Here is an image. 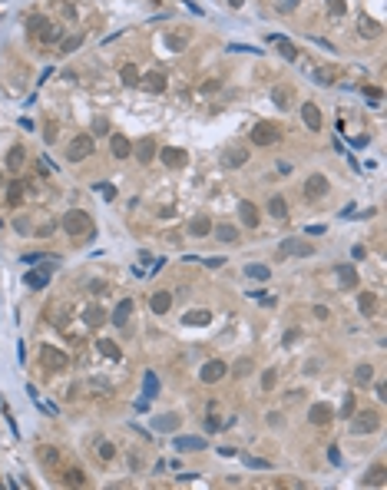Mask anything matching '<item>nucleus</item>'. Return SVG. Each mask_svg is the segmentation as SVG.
I'll return each mask as SVG.
<instances>
[{
	"mask_svg": "<svg viewBox=\"0 0 387 490\" xmlns=\"http://www.w3.org/2000/svg\"><path fill=\"white\" fill-rule=\"evenodd\" d=\"M229 53H262L258 47H245V43H229Z\"/></svg>",
	"mask_w": 387,
	"mask_h": 490,
	"instance_id": "obj_48",
	"label": "nucleus"
},
{
	"mask_svg": "<svg viewBox=\"0 0 387 490\" xmlns=\"http://www.w3.org/2000/svg\"><path fill=\"white\" fill-rule=\"evenodd\" d=\"M96 348H100V354H106L109 361H119V358H123V351H119V345H116L112 338H100V341H96Z\"/></svg>",
	"mask_w": 387,
	"mask_h": 490,
	"instance_id": "obj_28",
	"label": "nucleus"
},
{
	"mask_svg": "<svg viewBox=\"0 0 387 490\" xmlns=\"http://www.w3.org/2000/svg\"><path fill=\"white\" fill-rule=\"evenodd\" d=\"M311 252H314L311 242H305V239H285L278 245V255H301L305 258V255H311Z\"/></svg>",
	"mask_w": 387,
	"mask_h": 490,
	"instance_id": "obj_8",
	"label": "nucleus"
},
{
	"mask_svg": "<svg viewBox=\"0 0 387 490\" xmlns=\"http://www.w3.org/2000/svg\"><path fill=\"white\" fill-rule=\"evenodd\" d=\"M229 374V365H225L222 358H212V361H206V365L199 368V377L206 384H215V381H222V377Z\"/></svg>",
	"mask_w": 387,
	"mask_h": 490,
	"instance_id": "obj_6",
	"label": "nucleus"
},
{
	"mask_svg": "<svg viewBox=\"0 0 387 490\" xmlns=\"http://www.w3.org/2000/svg\"><path fill=\"white\" fill-rule=\"evenodd\" d=\"M371 377H374V368L371 365H357L354 368V384H371Z\"/></svg>",
	"mask_w": 387,
	"mask_h": 490,
	"instance_id": "obj_35",
	"label": "nucleus"
},
{
	"mask_svg": "<svg viewBox=\"0 0 387 490\" xmlns=\"http://www.w3.org/2000/svg\"><path fill=\"white\" fill-rule=\"evenodd\" d=\"M129 315H132V302H129V298H123V302L116 305V311H112V318H109V321H112V325H116V328H126V321H129Z\"/></svg>",
	"mask_w": 387,
	"mask_h": 490,
	"instance_id": "obj_22",
	"label": "nucleus"
},
{
	"mask_svg": "<svg viewBox=\"0 0 387 490\" xmlns=\"http://www.w3.org/2000/svg\"><path fill=\"white\" fill-rule=\"evenodd\" d=\"M24 285L27 288H47V285H50V269H33V272H27L24 275Z\"/></svg>",
	"mask_w": 387,
	"mask_h": 490,
	"instance_id": "obj_18",
	"label": "nucleus"
},
{
	"mask_svg": "<svg viewBox=\"0 0 387 490\" xmlns=\"http://www.w3.org/2000/svg\"><path fill=\"white\" fill-rule=\"evenodd\" d=\"M374 308H377V295H374V292H364V295H361V311L364 315H374Z\"/></svg>",
	"mask_w": 387,
	"mask_h": 490,
	"instance_id": "obj_41",
	"label": "nucleus"
},
{
	"mask_svg": "<svg viewBox=\"0 0 387 490\" xmlns=\"http://www.w3.org/2000/svg\"><path fill=\"white\" fill-rule=\"evenodd\" d=\"M275 384H278V371H275V368L262 371V391H271Z\"/></svg>",
	"mask_w": 387,
	"mask_h": 490,
	"instance_id": "obj_42",
	"label": "nucleus"
},
{
	"mask_svg": "<svg viewBox=\"0 0 387 490\" xmlns=\"http://www.w3.org/2000/svg\"><path fill=\"white\" fill-rule=\"evenodd\" d=\"M294 7H298V0H278V10H281V13L294 10Z\"/></svg>",
	"mask_w": 387,
	"mask_h": 490,
	"instance_id": "obj_54",
	"label": "nucleus"
},
{
	"mask_svg": "<svg viewBox=\"0 0 387 490\" xmlns=\"http://www.w3.org/2000/svg\"><path fill=\"white\" fill-rule=\"evenodd\" d=\"M301 120H305V126L311 132H318L321 126H325V120H321V109L314 106V103H301Z\"/></svg>",
	"mask_w": 387,
	"mask_h": 490,
	"instance_id": "obj_13",
	"label": "nucleus"
},
{
	"mask_svg": "<svg viewBox=\"0 0 387 490\" xmlns=\"http://www.w3.org/2000/svg\"><path fill=\"white\" fill-rule=\"evenodd\" d=\"M364 93H368V96H371V100H374V103L381 100V90H377V86H368V90H364Z\"/></svg>",
	"mask_w": 387,
	"mask_h": 490,
	"instance_id": "obj_60",
	"label": "nucleus"
},
{
	"mask_svg": "<svg viewBox=\"0 0 387 490\" xmlns=\"http://www.w3.org/2000/svg\"><path fill=\"white\" fill-rule=\"evenodd\" d=\"M328 315H331V311H328L325 305H314V318H318V321H328Z\"/></svg>",
	"mask_w": 387,
	"mask_h": 490,
	"instance_id": "obj_55",
	"label": "nucleus"
},
{
	"mask_svg": "<svg viewBox=\"0 0 387 490\" xmlns=\"http://www.w3.org/2000/svg\"><path fill=\"white\" fill-rule=\"evenodd\" d=\"M328 10H331L334 17H341V13L348 10V4H344V0H328Z\"/></svg>",
	"mask_w": 387,
	"mask_h": 490,
	"instance_id": "obj_49",
	"label": "nucleus"
},
{
	"mask_svg": "<svg viewBox=\"0 0 387 490\" xmlns=\"http://www.w3.org/2000/svg\"><path fill=\"white\" fill-rule=\"evenodd\" d=\"M109 152L116 159H129L132 156V143L123 136V132H112V136H109Z\"/></svg>",
	"mask_w": 387,
	"mask_h": 490,
	"instance_id": "obj_12",
	"label": "nucleus"
},
{
	"mask_svg": "<svg viewBox=\"0 0 387 490\" xmlns=\"http://www.w3.org/2000/svg\"><path fill=\"white\" fill-rule=\"evenodd\" d=\"M63 484H73V487H83V484H86V474H83L80 467H73V471H66V474H63Z\"/></svg>",
	"mask_w": 387,
	"mask_h": 490,
	"instance_id": "obj_34",
	"label": "nucleus"
},
{
	"mask_svg": "<svg viewBox=\"0 0 387 490\" xmlns=\"http://www.w3.org/2000/svg\"><path fill=\"white\" fill-rule=\"evenodd\" d=\"M139 86H146L149 93H163L166 90V76L159 70H149V73H139Z\"/></svg>",
	"mask_w": 387,
	"mask_h": 490,
	"instance_id": "obj_14",
	"label": "nucleus"
},
{
	"mask_svg": "<svg viewBox=\"0 0 387 490\" xmlns=\"http://www.w3.org/2000/svg\"><path fill=\"white\" fill-rule=\"evenodd\" d=\"M119 80H123L126 86H136V83H139V70H136V63H126V66L119 70Z\"/></svg>",
	"mask_w": 387,
	"mask_h": 490,
	"instance_id": "obj_32",
	"label": "nucleus"
},
{
	"mask_svg": "<svg viewBox=\"0 0 387 490\" xmlns=\"http://www.w3.org/2000/svg\"><path fill=\"white\" fill-rule=\"evenodd\" d=\"M212 235L219 242H238V229L229 226V222H219V226H212Z\"/></svg>",
	"mask_w": 387,
	"mask_h": 490,
	"instance_id": "obj_25",
	"label": "nucleus"
},
{
	"mask_svg": "<svg viewBox=\"0 0 387 490\" xmlns=\"http://www.w3.org/2000/svg\"><path fill=\"white\" fill-rule=\"evenodd\" d=\"M337 282H341V288H357V269L354 265H337Z\"/></svg>",
	"mask_w": 387,
	"mask_h": 490,
	"instance_id": "obj_21",
	"label": "nucleus"
},
{
	"mask_svg": "<svg viewBox=\"0 0 387 490\" xmlns=\"http://www.w3.org/2000/svg\"><path fill=\"white\" fill-rule=\"evenodd\" d=\"M20 199H24V189H20V183H10V189H7V202H10V206H17Z\"/></svg>",
	"mask_w": 387,
	"mask_h": 490,
	"instance_id": "obj_43",
	"label": "nucleus"
},
{
	"mask_svg": "<svg viewBox=\"0 0 387 490\" xmlns=\"http://www.w3.org/2000/svg\"><path fill=\"white\" fill-rule=\"evenodd\" d=\"M80 43H83V33H76V37H66V40H63V53H73Z\"/></svg>",
	"mask_w": 387,
	"mask_h": 490,
	"instance_id": "obj_45",
	"label": "nucleus"
},
{
	"mask_svg": "<svg viewBox=\"0 0 387 490\" xmlns=\"http://www.w3.org/2000/svg\"><path fill=\"white\" fill-rule=\"evenodd\" d=\"M43 136H47V143H53V139H56V123H47V132H43Z\"/></svg>",
	"mask_w": 387,
	"mask_h": 490,
	"instance_id": "obj_58",
	"label": "nucleus"
},
{
	"mask_svg": "<svg viewBox=\"0 0 387 490\" xmlns=\"http://www.w3.org/2000/svg\"><path fill=\"white\" fill-rule=\"evenodd\" d=\"M149 308L156 315H166L169 308H172V292H152V298H149Z\"/></svg>",
	"mask_w": 387,
	"mask_h": 490,
	"instance_id": "obj_20",
	"label": "nucleus"
},
{
	"mask_svg": "<svg viewBox=\"0 0 387 490\" xmlns=\"http://www.w3.org/2000/svg\"><path fill=\"white\" fill-rule=\"evenodd\" d=\"M156 152H159V149H156V139H152V136H143L136 146H132V156H136L139 163H152V156H156Z\"/></svg>",
	"mask_w": 387,
	"mask_h": 490,
	"instance_id": "obj_10",
	"label": "nucleus"
},
{
	"mask_svg": "<svg viewBox=\"0 0 387 490\" xmlns=\"http://www.w3.org/2000/svg\"><path fill=\"white\" fill-rule=\"evenodd\" d=\"M271 100H275V106L288 109V100H291V90H285V86H275V90H271Z\"/></svg>",
	"mask_w": 387,
	"mask_h": 490,
	"instance_id": "obj_37",
	"label": "nucleus"
},
{
	"mask_svg": "<svg viewBox=\"0 0 387 490\" xmlns=\"http://www.w3.org/2000/svg\"><path fill=\"white\" fill-rule=\"evenodd\" d=\"M103 186V195H106V199H116V189H112L109 183H100Z\"/></svg>",
	"mask_w": 387,
	"mask_h": 490,
	"instance_id": "obj_59",
	"label": "nucleus"
},
{
	"mask_svg": "<svg viewBox=\"0 0 387 490\" xmlns=\"http://www.w3.org/2000/svg\"><path fill=\"white\" fill-rule=\"evenodd\" d=\"M24 163H27L24 146H13V149L7 152V169H10V172H20V169H24Z\"/></svg>",
	"mask_w": 387,
	"mask_h": 490,
	"instance_id": "obj_24",
	"label": "nucleus"
},
{
	"mask_svg": "<svg viewBox=\"0 0 387 490\" xmlns=\"http://www.w3.org/2000/svg\"><path fill=\"white\" fill-rule=\"evenodd\" d=\"M40 361H43L47 371H66V368H70V358L60 351V348H53V345H43V348H40Z\"/></svg>",
	"mask_w": 387,
	"mask_h": 490,
	"instance_id": "obj_5",
	"label": "nucleus"
},
{
	"mask_svg": "<svg viewBox=\"0 0 387 490\" xmlns=\"http://www.w3.org/2000/svg\"><path fill=\"white\" fill-rule=\"evenodd\" d=\"M37 37L40 40H47V43H53V40H60V27H53V24H43L37 30Z\"/></svg>",
	"mask_w": 387,
	"mask_h": 490,
	"instance_id": "obj_36",
	"label": "nucleus"
},
{
	"mask_svg": "<svg viewBox=\"0 0 387 490\" xmlns=\"http://www.w3.org/2000/svg\"><path fill=\"white\" fill-rule=\"evenodd\" d=\"M238 219H242V226L258 229V206H255V202H248V199H242V202H238Z\"/></svg>",
	"mask_w": 387,
	"mask_h": 490,
	"instance_id": "obj_16",
	"label": "nucleus"
},
{
	"mask_svg": "<svg viewBox=\"0 0 387 490\" xmlns=\"http://www.w3.org/2000/svg\"><path fill=\"white\" fill-rule=\"evenodd\" d=\"M56 457H60L56 447H40V460H43V464H56Z\"/></svg>",
	"mask_w": 387,
	"mask_h": 490,
	"instance_id": "obj_46",
	"label": "nucleus"
},
{
	"mask_svg": "<svg viewBox=\"0 0 387 490\" xmlns=\"http://www.w3.org/2000/svg\"><path fill=\"white\" fill-rule=\"evenodd\" d=\"M334 421V408L325 401L311 404V411H308V424H314V428H328V424Z\"/></svg>",
	"mask_w": 387,
	"mask_h": 490,
	"instance_id": "obj_7",
	"label": "nucleus"
},
{
	"mask_svg": "<svg viewBox=\"0 0 387 490\" xmlns=\"http://www.w3.org/2000/svg\"><path fill=\"white\" fill-rule=\"evenodd\" d=\"M298 338H301V331H298V328H291V331H285V338H281V341L291 345V341H298Z\"/></svg>",
	"mask_w": 387,
	"mask_h": 490,
	"instance_id": "obj_56",
	"label": "nucleus"
},
{
	"mask_svg": "<svg viewBox=\"0 0 387 490\" xmlns=\"http://www.w3.org/2000/svg\"><path fill=\"white\" fill-rule=\"evenodd\" d=\"M189 235H195V239L212 235V219H209V215H192V219H189Z\"/></svg>",
	"mask_w": 387,
	"mask_h": 490,
	"instance_id": "obj_17",
	"label": "nucleus"
},
{
	"mask_svg": "<svg viewBox=\"0 0 387 490\" xmlns=\"http://www.w3.org/2000/svg\"><path fill=\"white\" fill-rule=\"evenodd\" d=\"M328 460H331V464H341V451H337V447H328Z\"/></svg>",
	"mask_w": 387,
	"mask_h": 490,
	"instance_id": "obj_57",
	"label": "nucleus"
},
{
	"mask_svg": "<svg viewBox=\"0 0 387 490\" xmlns=\"http://www.w3.org/2000/svg\"><path fill=\"white\" fill-rule=\"evenodd\" d=\"M364 33H368V37H377L381 30H377V24H371V20H368V24L361 20V37H364Z\"/></svg>",
	"mask_w": 387,
	"mask_h": 490,
	"instance_id": "obj_50",
	"label": "nucleus"
},
{
	"mask_svg": "<svg viewBox=\"0 0 387 490\" xmlns=\"http://www.w3.org/2000/svg\"><path fill=\"white\" fill-rule=\"evenodd\" d=\"M60 226H63V232L73 235V239H93V219H89V212H83V209H70Z\"/></svg>",
	"mask_w": 387,
	"mask_h": 490,
	"instance_id": "obj_1",
	"label": "nucleus"
},
{
	"mask_svg": "<svg viewBox=\"0 0 387 490\" xmlns=\"http://www.w3.org/2000/svg\"><path fill=\"white\" fill-rule=\"evenodd\" d=\"M93 156V139L86 136V132H80V136H73V143L66 146V159H73V163H83V159Z\"/></svg>",
	"mask_w": 387,
	"mask_h": 490,
	"instance_id": "obj_4",
	"label": "nucleus"
},
{
	"mask_svg": "<svg viewBox=\"0 0 387 490\" xmlns=\"http://www.w3.org/2000/svg\"><path fill=\"white\" fill-rule=\"evenodd\" d=\"M83 321H86V325H89V328H100V325H103V321H106V311H103V308H100V305H89V308H86V311H83Z\"/></svg>",
	"mask_w": 387,
	"mask_h": 490,
	"instance_id": "obj_29",
	"label": "nucleus"
},
{
	"mask_svg": "<svg viewBox=\"0 0 387 490\" xmlns=\"http://www.w3.org/2000/svg\"><path fill=\"white\" fill-rule=\"evenodd\" d=\"M248 139H252V143H255V146H275L278 139H281V129H278L275 123L262 120V123H255V126H252Z\"/></svg>",
	"mask_w": 387,
	"mask_h": 490,
	"instance_id": "obj_3",
	"label": "nucleus"
},
{
	"mask_svg": "<svg viewBox=\"0 0 387 490\" xmlns=\"http://www.w3.org/2000/svg\"><path fill=\"white\" fill-rule=\"evenodd\" d=\"M245 163H248V149H245V146H232V149L225 152V166H229V169H242Z\"/></svg>",
	"mask_w": 387,
	"mask_h": 490,
	"instance_id": "obj_19",
	"label": "nucleus"
},
{
	"mask_svg": "<svg viewBox=\"0 0 387 490\" xmlns=\"http://www.w3.org/2000/svg\"><path fill=\"white\" fill-rule=\"evenodd\" d=\"M186 325H195V328H202V325H209V321H212V311H209V308H195V311H186Z\"/></svg>",
	"mask_w": 387,
	"mask_h": 490,
	"instance_id": "obj_26",
	"label": "nucleus"
},
{
	"mask_svg": "<svg viewBox=\"0 0 387 490\" xmlns=\"http://www.w3.org/2000/svg\"><path fill=\"white\" fill-rule=\"evenodd\" d=\"M308 235H325V226H308Z\"/></svg>",
	"mask_w": 387,
	"mask_h": 490,
	"instance_id": "obj_61",
	"label": "nucleus"
},
{
	"mask_svg": "<svg viewBox=\"0 0 387 490\" xmlns=\"http://www.w3.org/2000/svg\"><path fill=\"white\" fill-rule=\"evenodd\" d=\"M179 424H182V417L175 414V411H169V414H156V417H152V431H159V434L175 431Z\"/></svg>",
	"mask_w": 387,
	"mask_h": 490,
	"instance_id": "obj_15",
	"label": "nucleus"
},
{
	"mask_svg": "<svg viewBox=\"0 0 387 490\" xmlns=\"http://www.w3.org/2000/svg\"><path fill=\"white\" fill-rule=\"evenodd\" d=\"M229 4H232V7H235V10H238V7H242V4H245V0H229Z\"/></svg>",
	"mask_w": 387,
	"mask_h": 490,
	"instance_id": "obj_62",
	"label": "nucleus"
},
{
	"mask_svg": "<svg viewBox=\"0 0 387 490\" xmlns=\"http://www.w3.org/2000/svg\"><path fill=\"white\" fill-rule=\"evenodd\" d=\"M271 43H275L278 50H281V57H285V60H291V63L298 60V47H294L291 40H285V37H271Z\"/></svg>",
	"mask_w": 387,
	"mask_h": 490,
	"instance_id": "obj_30",
	"label": "nucleus"
},
{
	"mask_svg": "<svg viewBox=\"0 0 387 490\" xmlns=\"http://www.w3.org/2000/svg\"><path fill=\"white\" fill-rule=\"evenodd\" d=\"M159 156H163V163L169 166V169H182V166H186V159H189V152L179 149V146H166Z\"/></svg>",
	"mask_w": 387,
	"mask_h": 490,
	"instance_id": "obj_11",
	"label": "nucleus"
},
{
	"mask_svg": "<svg viewBox=\"0 0 387 490\" xmlns=\"http://www.w3.org/2000/svg\"><path fill=\"white\" fill-rule=\"evenodd\" d=\"M242 460H245L248 467H258V471H268V467H271V460H265V457H252V454H245Z\"/></svg>",
	"mask_w": 387,
	"mask_h": 490,
	"instance_id": "obj_44",
	"label": "nucleus"
},
{
	"mask_svg": "<svg viewBox=\"0 0 387 490\" xmlns=\"http://www.w3.org/2000/svg\"><path fill=\"white\" fill-rule=\"evenodd\" d=\"M245 275L248 278H258V282H265V278H268V265H245Z\"/></svg>",
	"mask_w": 387,
	"mask_h": 490,
	"instance_id": "obj_38",
	"label": "nucleus"
},
{
	"mask_svg": "<svg viewBox=\"0 0 387 490\" xmlns=\"http://www.w3.org/2000/svg\"><path fill=\"white\" fill-rule=\"evenodd\" d=\"M96 457H100V460H112V457H116V447H112L109 440H100V444H96Z\"/></svg>",
	"mask_w": 387,
	"mask_h": 490,
	"instance_id": "obj_39",
	"label": "nucleus"
},
{
	"mask_svg": "<svg viewBox=\"0 0 387 490\" xmlns=\"http://www.w3.org/2000/svg\"><path fill=\"white\" fill-rule=\"evenodd\" d=\"M377 428H381V411L364 408V411H354V414H351V431L354 434H374Z\"/></svg>",
	"mask_w": 387,
	"mask_h": 490,
	"instance_id": "obj_2",
	"label": "nucleus"
},
{
	"mask_svg": "<svg viewBox=\"0 0 387 490\" xmlns=\"http://www.w3.org/2000/svg\"><path fill=\"white\" fill-rule=\"evenodd\" d=\"M364 484H368V487H384V467H381V464L371 467L368 477H364Z\"/></svg>",
	"mask_w": 387,
	"mask_h": 490,
	"instance_id": "obj_33",
	"label": "nucleus"
},
{
	"mask_svg": "<svg viewBox=\"0 0 387 490\" xmlns=\"http://www.w3.org/2000/svg\"><path fill=\"white\" fill-rule=\"evenodd\" d=\"M268 212L275 215V219H285V215H288V202H285V195H271V199H268Z\"/></svg>",
	"mask_w": 387,
	"mask_h": 490,
	"instance_id": "obj_31",
	"label": "nucleus"
},
{
	"mask_svg": "<svg viewBox=\"0 0 387 490\" xmlns=\"http://www.w3.org/2000/svg\"><path fill=\"white\" fill-rule=\"evenodd\" d=\"M248 371H252V361H248V358H242V361L235 365V374H238V377H245Z\"/></svg>",
	"mask_w": 387,
	"mask_h": 490,
	"instance_id": "obj_51",
	"label": "nucleus"
},
{
	"mask_svg": "<svg viewBox=\"0 0 387 490\" xmlns=\"http://www.w3.org/2000/svg\"><path fill=\"white\" fill-rule=\"evenodd\" d=\"M225 265V258L222 255H212V258H206V269H222Z\"/></svg>",
	"mask_w": 387,
	"mask_h": 490,
	"instance_id": "obj_53",
	"label": "nucleus"
},
{
	"mask_svg": "<svg viewBox=\"0 0 387 490\" xmlns=\"http://www.w3.org/2000/svg\"><path fill=\"white\" fill-rule=\"evenodd\" d=\"M225 424L222 421H215V417H206V434H215V431H222Z\"/></svg>",
	"mask_w": 387,
	"mask_h": 490,
	"instance_id": "obj_52",
	"label": "nucleus"
},
{
	"mask_svg": "<svg viewBox=\"0 0 387 490\" xmlns=\"http://www.w3.org/2000/svg\"><path fill=\"white\" fill-rule=\"evenodd\" d=\"M172 451H206V440L202 437H175L172 440Z\"/></svg>",
	"mask_w": 387,
	"mask_h": 490,
	"instance_id": "obj_23",
	"label": "nucleus"
},
{
	"mask_svg": "<svg viewBox=\"0 0 387 490\" xmlns=\"http://www.w3.org/2000/svg\"><path fill=\"white\" fill-rule=\"evenodd\" d=\"M143 391H146V397H156V394H159V377L152 374V371H149V374H146V381H143Z\"/></svg>",
	"mask_w": 387,
	"mask_h": 490,
	"instance_id": "obj_40",
	"label": "nucleus"
},
{
	"mask_svg": "<svg viewBox=\"0 0 387 490\" xmlns=\"http://www.w3.org/2000/svg\"><path fill=\"white\" fill-rule=\"evenodd\" d=\"M354 408H357L354 394H348V397H344V404H341V417H351V414H354Z\"/></svg>",
	"mask_w": 387,
	"mask_h": 490,
	"instance_id": "obj_47",
	"label": "nucleus"
},
{
	"mask_svg": "<svg viewBox=\"0 0 387 490\" xmlns=\"http://www.w3.org/2000/svg\"><path fill=\"white\" fill-rule=\"evenodd\" d=\"M311 76H314V83H321V86H331V83L337 80V70L334 66H314Z\"/></svg>",
	"mask_w": 387,
	"mask_h": 490,
	"instance_id": "obj_27",
	"label": "nucleus"
},
{
	"mask_svg": "<svg viewBox=\"0 0 387 490\" xmlns=\"http://www.w3.org/2000/svg\"><path fill=\"white\" fill-rule=\"evenodd\" d=\"M328 189L331 186H328V179L321 176V172H314V176L305 179V195L308 199H321V195H328Z\"/></svg>",
	"mask_w": 387,
	"mask_h": 490,
	"instance_id": "obj_9",
	"label": "nucleus"
}]
</instances>
